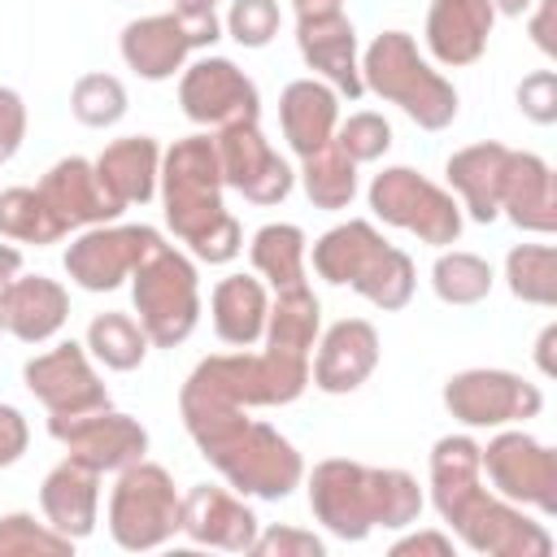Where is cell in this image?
I'll return each mask as SVG.
<instances>
[{"label":"cell","mask_w":557,"mask_h":557,"mask_svg":"<svg viewBox=\"0 0 557 557\" xmlns=\"http://www.w3.org/2000/svg\"><path fill=\"white\" fill-rule=\"evenodd\" d=\"M431 479H435V505L440 513L474 544L479 553H500V557H544L553 553V540L513 513L509 505L492 500L479 487V444L466 435H448L431 453Z\"/></svg>","instance_id":"6da1fadb"},{"label":"cell","mask_w":557,"mask_h":557,"mask_svg":"<svg viewBox=\"0 0 557 557\" xmlns=\"http://www.w3.org/2000/svg\"><path fill=\"white\" fill-rule=\"evenodd\" d=\"M183 418L205 457L244 492L257 496H287L300 479V457L292 444L270 431L265 422H248L239 405L183 396Z\"/></svg>","instance_id":"7a4b0ae2"},{"label":"cell","mask_w":557,"mask_h":557,"mask_svg":"<svg viewBox=\"0 0 557 557\" xmlns=\"http://www.w3.org/2000/svg\"><path fill=\"white\" fill-rule=\"evenodd\" d=\"M309 500L344 540H361L370 527H405L422 509L418 483L405 470H366L357 461H322L313 470Z\"/></svg>","instance_id":"3957f363"},{"label":"cell","mask_w":557,"mask_h":557,"mask_svg":"<svg viewBox=\"0 0 557 557\" xmlns=\"http://www.w3.org/2000/svg\"><path fill=\"white\" fill-rule=\"evenodd\" d=\"M222 165L218 144L196 135L170 148L165 157V218L170 226L205 257V261H231L239 252V226L222 209Z\"/></svg>","instance_id":"277c9868"},{"label":"cell","mask_w":557,"mask_h":557,"mask_svg":"<svg viewBox=\"0 0 557 557\" xmlns=\"http://www.w3.org/2000/svg\"><path fill=\"white\" fill-rule=\"evenodd\" d=\"M313 265L322 278L348 283L383 309H400L413 292V261L400 248L383 244L370 222H348L322 235V244L313 248Z\"/></svg>","instance_id":"5b68a950"},{"label":"cell","mask_w":557,"mask_h":557,"mask_svg":"<svg viewBox=\"0 0 557 557\" xmlns=\"http://www.w3.org/2000/svg\"><path fill=\"white\" fill-rule=\"evenodd\" d=\"M366 83L379 96L396 100L426 131L448 126L453 113H457V91L435 70H426V61L418 57L413 39L400 35V30H387V35H379L370 44V52H366Z\"/></svg>","instance_id":"8992f818"},{"label":"cell","mask_w":557,"mask_h":557,"mask_svg":"<svg viewBox=\"0 0 557 557\" xmlns=\"http://www.w3.org/2000/svg\"><path fill=\"white\" fill-rule=\"evenodd\" d=\"M309 379V357L296 352H278L270 348L265 357H209L196 366V374L187 379L183 396H205V400H222V405H283L292 396H300Z\"/></svg>","instance_id":"52a82bcc"},{"label":"cell","mask_w":557,"mask_h":557,"mask_svg":"<svg viewBox=\"0 0 557 557\" xmlns=\"http://www.w3.org/2000/svg\"><path fill=\"white\" fill-rule=\"evenodd\" d=\"M178 518H183V500L174 496L170 474L161 466L131 461L109 500L113 540L122 548H152L178 531Z\"/></svg>","instance_id":"ba28073f"},{"label":"cell","mask_w":557,"mask_h":557,"mask_svg":"<svg viewBox=\"0 0 557 557\" xmlns=\"http://www.w3.org/2000/svg\"><path fill=\"white\" fill-rule=\"evenodd\" d=\"M135 305L152 344H178L196 326V274L165 244L135 265Z\"/></svg>","instance_id":"9c48e42d"},{"label":"cell","mask_w":557,"mask_h":557,"mask_svg":"<svg viewBox=\"0 0 557 557\" xmlns=\"http://www.w3.org/2000/svg\"><path fill=\"white\" fill-rule=\"evenodd\" d=\"M370 205L379 218L405 226V231H418L426 244H453L457 231H461V218H457V205L426 178H418L413 170L396 165V170H383L370 187Z\"/></svg>","instance_id":"30bf717a"},{"label":"cell","mask_w":557,"mask_h":557,"mask_svg":"<svg viewBox=\"0 0 557 557\" xmlns=\"http://www.w3.org/2000/svg\"><path fill=\"white\" fill-rule=\"evenodd\" d=\"M218 39V17L213 13H161V17H144L131 22L122 35V57L131 61V70H139L144 78H165L178 70V61Z\"/></svg>","instance_id":"8fae6325"},{"label":"cell","mask_w":557,"mask_h":557,"mask_svg":"<svg viewBox=\"0 0 557 557\" xmlns=\"http://www.w3.org/2000/svg\"><path fill=\"white\" fill-rule=\"evenodd\" d=\"M479 466H487L492 483L509 496V500H527L540 513H557V457L535 444L522 431L496 435L487 444V453L479 448Z\"/></svg>","instance_id":"7c38bea8"},{"label":"cell","mask_w":557,"mask_h":557,"mask_svg":"<svg viewBox=\"0 0 557 557\" xmlns=\"http://www.w3.org/2000/svg\"><path fill=\"white\" fill-rule=\"evenodd\" d=\"M213 144H218L222 178H226L231 187H239L248 200H257V205H274V200L287 196V187H292V170H287L283 157L261 139L257 122L222 126V135H218Z\"/></svg>","instance_id":"4fadbf2b"},{"label":"cell","mask_w":557,"mask_h":557,"mask_svg":"<svg viewBox=\"0 0 557 557\" xmlns=\"http://www.w3.org/2000/svg\"><path fill=\"white\" fill-rule=\"evenodd\" d=\"M52 435L70 448L74 461H83L91 470H122V466L139 461L148 448L144 426L131 422L126 413H109V409H91L78 418H52Z\"/></svg>","instance_id":"5bb4252c"},{"label":"cell","mask_w":557,"mask_h":557,"mask_svg":"<svg viewBox=\"0 0 557 557\" xmlns=\"http://www.w3.org/2000/svg\"><path fill=\"white\" fill-rule=\"evenodd\" d=\"M444 400L470 426L509 422V418H535L540 405H544V396L531 383H522L518 374H505V370H466V374L448 379Z\"/></svg>","instance_id":"9a60e30c"},{"label":"cell","mask_w":557,"mask_h":557,"mask_svg":"<svg viewBox=\"0 0 557 557\" xmlns=\"http://www.w3.org/2000/svg\"><path fill=\"white\" fill-rule=\"evenodd\" d=\"M161 248V235L148 226H113V231H91L78 244H70L65 252V270L70 278H78L91 292H109L117 287L122 274H135V265Z\"/></svg>","instance_id":"2e32d148"},{"label":"cell","mask_w":557,"mask_h":557,"mask_svg":"<svg viewBox=\"0 0 557 557\" xmlns=\"http://www.w3.org/2000/svg\"><path fill=\"white\" fill-rule=\"evenodd\" d=\"M178 100H183L187 117L209 122V126L257 122V87L222 57L196 61L178 87Z\"/></svg>","instance_id":"e0dca14e"},{"label":"cell","mask_w":557,"mask_h":557,"mask_svg":"<svg viewBox=\"0 0 557 557\" xmlns=\"http://www.w3.org/2000/svg\"><path fill=\"white\" fill-rule=\"evenodd\" d=\"M26 387L52 409V418H78L91 409H109L104 387L96 383L78 344H61L26 366Z\"/></svg>","instance_id":"ac0fdd59"},{"label":"cell","mask_w":557,"mask_h":557,"mask_svg":"<svg viewBox=\"0 0 557 557\" xmlns=\"http://www.w3.org/2000/svg\"><path fill=\"white\" fill-rule=\"evenodd\" d=\"M39 196L65 222V231L78 226V222H104V218H117L122 213V205L109 196V187L100 183V174L87 161H78V157L52 165L48 178H44V187H39Z\"/></svg>","instance_id":"d6986e66"},{"label":"cell","mask_w":557,"mask_h":557,"mask_svg":"<svg viewBox=\"0 0 557 557\" xmlns=\"http://www.w3.org/2000/svg\"><path fill=\"white\" fill-rule=\"evenodd\" d=\"M492 30V0H435L426 13V44L444 65H470Z\"/></svg>","instance_id":"ffe728a7"},{"label":"cell","mask_w":557,"mask_h":557,"mask_svg":"<svg viewBox=\"0 0 557 557\" xmlns=\"http://www.w3.org/2000/svg\"><path fill=\"white\" fill-rule=\"evenodd\" d=\"M178 527L191 540L218 544V548H252V540H257V518L222 487H191L183 500Z\"/></svg>","instance_id":"44dd1931"},{"label":"cell","mask_w":557,"mask_h":557,"mask_svg":"<svg viewBox=\"0 0 557 557\" xmlns=\"http://www.w3.org/2000/svg\"><path fill=\"white\" fill-rule=\"evenodd\" d=\"M379 361V335L370 322H335L322 339V352H318V366H313V379L322 392H352Z\"/></svg>","instance_id":"7402d4cb"},{"label":"cell","mask_w":557,"mask_h":557,"mask_svg":"<svg viewBox=\"0 0 557 557\" xmlns=\"http://www.w3.org/2000/svg\"><path fill=\"white\" fill-rule=\"evenodd\" d=\"M500 205L509 218L527 231H553L557 226V200H553V174L531 152H509L505 178H500Z\"/></svg>","instance_id":"603a6c76"},{"label":"cell","mask_w":557,"mask_h":557,"mask_svg":"<svg viewBox=\"0 0 557 557\" xmlns=\"http://www.w3.org/2000/svg\"><path fill=\"white\" fill-rule=\"evenodd\" d=\"M96 479L100 470L83 466V461H61L48 479H44V513L52 522V531H61L65 540H78L91 531L96 522Z\"/></svg>","instance_id":"cb8c5ba5"},{"label":"cell","mask_w":557,"mask_h":557,"mask_svg":"<svg viewBox=\"0 0 557 557\" xmlns=\"http://www.w3.org/2000/svg\"><path fill=\"white\" fill-rule=\"evenodd\" d=\"M300 52L313 70H322L339 91L361 96V70L352 61V26L344 22V13H326V17H300Z\"/></svg>","instance_id":"d4e9b609"},{"label":"cell","mask_w":557,"mask_h":557,"mask_svg":"<svg viewBox=\"0 0 557 557\" xmlns=\"http://www.w3.org/2000/svg\"><path fill=\"white\" fill-rule=\"evenodd\" d=\"M505 161H509V148H500V144H474V148H461L448 161V178H453V187L461 191L466 209L479 222H492L496 209H500Z\"/></svg>","instance_id":"484cf974"},{"label":"cell","mask_w":557,"mask_h":557,"mask_svg":"<svg viewBox=\"0 0 557 557\" xmlns=\"http://www.w3.org/2000/svg\"><path fill=\"white\" fill-rule=\"evenodd\" d=\"M65 322V292L35 274V278H13L9 283V296H4V326L26 339V344H39L48 339L57 326Z\"/></svg>","instance_id":"4316f807"},{"label":"cell","mask_w":557,"mask_h":557,"mask_svg":"<svg viewBox=\"0 0 557 557\" xmlns=\"http://www.w3.org/2000/svg\"><path fill=\"white\" fill-rule=\"evenodd\" d=\"M278 117H283V131L292 139V148L300 157L318 152L322 144H331V131H335V96L313 83V78H300L283 91L278 100Z\"/></svg>","instance_id":"83f0119b"},{"label":"cell","mask_w":557,"mask_h":557,"mask_svg":"<svg viewBox=\"0 0 557 557\" xmlns=\"http://www.w3.org/2000/svg\"><path fill=\"white\" fill-rule=\"evenodd\" d=\"M100 183L109 187V196L126 209V205H144L152 196V178H157V144L135 135V139H117L104 148V157L96 161Z\"/></svg>","instance_id":"f1b7e54d"},{"label":"cell","mask_w":557,"mask_h":557,"mask_svg":"<svg viewBox=\"0 0 557 557\" xmlns=\"http://www.w3.org/2000/svg\"><path fill=\"white\" fill-rule=\"evenodd\" d=\"M261 322H265V292L257 278H222L218 292H213V326L226 344H239L248 348L257 335H261Z\"/></svg>","instance_id":"f546056e"},{"label":"cell","mask_w":557,"mask_h":557,"mask_svg":"<svg viewBox=\"0 0 557 557\" xmlns=\"http://www.w3.org/2000/svg\"><path fill=\"white\" fill-rule=\"evenodd\" d=\"M252 265L278 287H305V235L296 226H261L252 239Z\"/></svg>","instance_id":"4dcf8cb0"},{"label":"cell","mask_w":557,"mask_h":557,"mask_svg":"<svg viewBox=\"0 0 557 557\" xmlns=\"http://www.w3.org/2000/svg\"><path fill=\"white\" fill-rule=\"evenodd\" d=\"M352 157L339 144H322L318 152L305 157V191L318 209H344L357 191V174H352Z\"/></svg>","instance_id":"1f68e13d"},{"label":"cell","mask_w":557,"mask_h":557,"mask_svg":"<svg viewBox=\"0 0 557 557\" xmlns=\"http://www.w3.org/2000/svg\"><path fill=\"white\" fill-rule=\"evenodd\" d=\"M0 231L26 244H52L65 235V222L48 209V200L30 187H9L0 196Z\"/></svg>","instance_id":"d6a6232c"},{"label":"cell","mask_w":557,"mask_h":557,"mask_svg":"<svg viewBox=\"0 0 557 557\" xmlns=\"http://www.w3.org/2000/svg\"><path fill=\"white\" fill-rule=\"evenodd\" d=\"M313 331H318V300L309 296V287L278 292V305L270 313V348L309 357Z\"/></svg>","instance_id":"836d02e7"},{"label":"cell","mask_w":557,"mask_h":557,"mask_svg":"<svg viewBox=\"0 0 557 557\" xmlns=\"http://www.w3.org/2000/svg\"><path fill=\"white\" fill-rule=\"evenodd\" d=\"M87 344H91V352H96L104 366L131 370V366L144 361L148 335H144V326H135L126 313H100V318L91 322V331H87Z\"/></svg>","instance_id":"e575fe53"},{"label":"cell","mask_w":557,"mask_h":557,"mask_svg":"<svg viewBox=\"0 0 557 557\" xmlns=\"http://www.w3.org/2000/svg\"><path fill=\"white\" fill-rule=\"evenodd\" d=\"M509 287L522 300L553 305L557 300V252L544 244H522L509 252Z\"/></svg>","instance_id":"d590c367"},{"label":"cell","mask_w":557,"mask_h":557,"mask_svg":"<svg viewBox=\"0 0 557 557\" xmlns=\"http://www.w3.org/2000/svg\"><path fill=\"white\" fill-rule=\"evenodd\" d=\"M487 287H492L487 261H479V257H470V252H448V257L435 261V292H440L444 300H453V305H474V300L487 296Z\"/></svg>","instance_id":"8d00e7d4"},{"label":"cell","mask_w":557,"mask_h":557,"mask_svg":"<svg viewBox=\"0 0 557 557\" xmlns=\"http://www.w3.org/2000/svg\"><path fill=\"white\" fill-rule=\"evenodd\" d=\"M70 104H74V117L78 122L109 126V122H117L126 113V91H122V83L113 74H87V78L74 83Z\"/></svg>","instance_id":"74e56055"},{"label":"cell","mask_w":557,"mask_h":557,"mask_svg":"<svg viewBox=\"0 0 557 557\" xmlns=\"http://www.w3.org/2000/svg\"><path fill=\"white\" fill-rule=\"evenodd\" d=\"M17 553H70V540L61 531L35 527L26 513H9L0 518V557H17Z\"/></svg>","instance_id":"f35d334b"},{"label":"cell","mask_w":557,"mask_h":557,"mask_svg":"<svg viewBox=\"0 0 557 557\" xmlns=\"http://www.w3.org/2000/svg\"><path fill=\"white\" fill-rule=\"evenodd\" d=\"M352 161H374L387 152L392 144V126L379 117V113H352L344 126H339V139H335Z\"/></svg>","instance_id":"ab89813d"},{"label":"cell","mask_w":557,"mask_h":557,"mask_svg":"<svg viewBox=\"0 0 557 557\" xmlns=\"http://www.w3.org/2000/svg\"><path fill=\"white\" fill-rule=\"evenodd\" d=\"M278 30V4L274 0H235L231 9V35L248 48L270 44V35Z\"/></svg>","instance_id":"60d3db41"},{"label":"cell","mask_w":557,"mask_h":557,"mask_svg":"<svg viewBox=\"0 0 557 557\" xmlns=\"http://www.w3.org/2000/svg\"><path fill=\"white\" fill-rule=\"evenodd\" d=\"M518 104H522V113H531L535 122H553V117H557V78H553L548 70L522 78Z\"/></svg>","instance_id":"b9f144b4"},{"label":"cell","mask_w":557,"mask_h":557,"mask_svg":"<svg viewBox=\"0 0 557 557\" xmlns=\"http://www.w3.org/2000/svg\"><path fill=\"white\" fill-rule=\"evenodd\" d=\"M22 126H26L22 100H17L9 87H0V161L13 157V148H17V139H22Z\"/></svg>","instance_id":"7bdbcfd3"},{"label":"cell","mask_w":557,"mask_h":557,"mask_svg":"<svg viewBox=\"0 0 557 557\" xmlns=\"http://www.w3.org/2000/svg\"><path fill=\"white\" fill-rule=\"evenodd\" d=\"M252 548L257 553H300V557H318L322 553V544L313 540V535H300V531H270V535H261V540H252Z\"/></svg>","instance_id":"ee69618b"},{"label":"cell","mask_w":557,"mask_h":557,"mask_svg":"<svg viewBox=\"0 0 557 557\" xmlns=\"http://www.w3.org/2000/svg\"><path fill=\"white\" fill-rule=\"evenodd\" d=\"M22 448H26V422H22V413H17V409L0 405V466L17 461V457H22Z\"/></svg>","instance_id":"f6af8a7d"},{"label":"cell","mask_w":557,"mask_h":557,"mask_svg":"<svg viewBox=\"0 0 557 557\" xmlns=\"http://www.w3.org/2000/svg\"><path fill=\"white\" fill-rule=\"evenodd\" d=\"M17 265H22L17 248H4V244H0V326H4V296H9V283H13Z\"/></svg>","instance_id":"bcb514c9"},{"label":"cell","mask_w":557,"mask_h":557,"mask_svg":"<svg viewBox=\"0 0 557 557\" xmlns=\"http://www.w3.org/2000/svg\"><path fill=\"white\" fill-rule=\"evenodd\" d=\"M392 553H440V557H448V540L444 535H413V540H400Z\"/></svg>","instance_id":"7dc6e473"},{"label":"cell","mask_w":557,"mask_h":557,"mask_svg":"<svg viewBox=\"0 0 557 557\" xmlns=\"http://www.w3.org/2000/svg\"><path fill=\"white\" fill-rule=\"evenodd\" d=\"M339 13V0H296V17H326Z\"/></svg>","instance_id":"c3c4849f"},{"label":"cell","mask_w":557,"mask_h":557,"mask_svg":"<svg viewBox=\"0 0 557 557\" xmlns=\"http://www.w3.org/2000/svg\"><path fill=\"white\" fill-rule=\"evenodd\" d=\"M548 13H553V4L544 0V9H540V17H535V39H540V48H553V39H548Z\"/></svg>","instance_id":"681fc988"},{"label":"cell","mask_w":557,"mask_h":557,"mask_svg":"<svg viewBox=\"0 0 557 557\" xmlns=\"http://www.w3.org/2000/svg\"><path fill=\"white\" fill-rule=\"evenodd\" d=\"M183 13H213V0H178Z\"/></svg>","instance_id":"f907efd6"},{"label":"cell","mask_w":557,"mask_h":557,"mask_svg":"<svg viewBox=\"0 0 557 557\" xmlns=\"http://www.w3.org/2000/svg\"><path fill=\"white\" fill-rule=\"evenodd\" d=\"M496 4H500V9H505V13H522V9H527V4H531V0H496Z\"/></svg>","instance_id":"816d5d0a"}]
</instances>
